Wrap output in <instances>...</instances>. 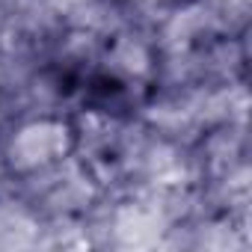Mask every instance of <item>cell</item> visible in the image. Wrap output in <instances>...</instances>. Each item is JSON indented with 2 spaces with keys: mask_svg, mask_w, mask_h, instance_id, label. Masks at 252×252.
<instances>
[{
  "mask_svg": "<svg viewBox=\"0 0 252 252\" xmlns=\"http://www.w3.org/2000/svg\"><path fill=\"white\" fill-rule=\"evenodd\" d=\"M222 3H225L228 9H231V6H240V9H243V6H246V0H222Z\"/></svg>",
  "mask_w": 252,
  "mask_h": 252,
  "instance_id": "cell-6",
  "label": "cell"
},
{
  "mask_svg": "<svg viewBox=\"0 0 252 252\" xmlns=\"http://www.w3.org/2000/svg\"><path fill=\"white\" fill-rule=\"evenodd\" d=\"M68 149H71L68 125L42 119V122L24 125L15 134V140L9 143V160L18 172H33V169H45L57 163L60 158L68 155Z\"/></svg>",
  "mask_w": 252,
  "mask_h": 252,
  "instance_id": "cell-1",
  "label": "cell"
},
{
  "mask_svg": "<svg viewBox=\"0 0 252 252\" xmlns=\"http://www.w3.org/2000/svg\"><path fill=\"white\" fill-rule=\"evenodd\" d=\"M110 65L125 77H146L152 71V54L137 39H119L110 51Z\"/></svg>",
  "mask_w": 252,
  "mask_h": 252,
  "instance_id": "cell-4",
  "label": "cell"
},
{
  "mask_svg": "<svg viewBox=\"0 0 252 252\" xmlns=\"http://www.w3.org/2000/svg\"><path fill=\"white\" fill-rule=\"evenodd\" d=\"M163 228V214L158 208H152L149 202H134L128 208H122L116 217V234L122 243L131 246H146L155 243L158 234Z\"/></svg>",
  "mask_w": 252,
  "mask_h": 252,
  "instance_id": "cell-2",
  "label": "cell"
},
{
  "mask_svg": "<svg viewBox=\"0 0 252 252\" xmlns=\"http://www.w3.org/2000/svg\"><path fill=\"white\" fill-rule=\"evenodd\" d=\"M149 175L155 184H163V187H175V184H184V160L178 158L175 149L169 146H158L149 158Z\"/></svg>",
  "mask_w": 252,
  "mask_h": 252,
  "instance_id": "cell-5",
  "label": "cell"
},
{
  "mask_svg": "<svg viewBox=\"0 0 252 252\" xmlns=\"http://www.w3.org/2000/svg\"><path fill=\"white\" fill-rule=\"evenodd\" d=\"M208 24H211V12L202 3H193V6H187V9H181L169 18L166 33H163L166 45L175 48V51H184L196 36H202L208 30Z\"/></svg>",
  "mask_w": 252,
  "mask_h": 252,
  "instance_id": "cell-3",
  "label": "cell"
},
{
  "mask_svg": "<svg viewBox=\"0 0 252 252\" xmlns=\"http://www.w3.org/2000/svg\"><path fill=\"white\" fill-rule=\"evenodd\" d=\"M140 3H146V6H152V3H160V0H140Z\"/></svg>",
  "mask_w": 252,
  "mask_h": 252,
  "instance_id": "cell-7",
  "label": "cell"
}]
</instances>
